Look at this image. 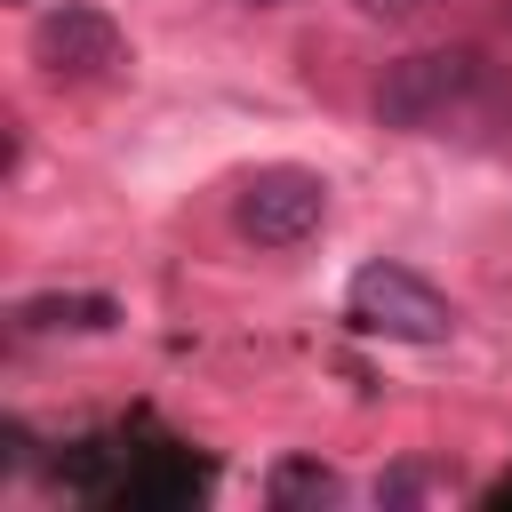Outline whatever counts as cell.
Instances as JSON below:
<instances>
[{"label": "cell", "mask_w": 512, "mask_h": 512, "mask_svg": "<svg viewBox=\"0 0 512 512\" xmlns=\"http://www.w3.org/2000/svg\"><path fill=\"white\" fill-rule=\"evenodd\" d=\"M376 120L400 136H440L464 152H504L512 144V64L456 40V48H416L392 56L376 80Z\"/></svg>", "instance_id": "obj_1"}, {"label": "cell", "mask_w": 512, "mask_h": 512, "mask_svg": "<svg viewBox=\"0 0 512 512\" xmlns=\"http://www.w3.org/2000/svg\"><path fill=\"white\" fill-rule=\"evenodd\" d=\"M344 320H352L360 336H384V344H448V336H456V304H448L424 272H408V264H392V256H376V264L352 272Z\"/></svg>", "instance_id": "obj_2"}, {"label": "cell", "mask_w": 512, "mask_h": 512, "mask_svg": "<svg viewBox=\"0 0 512 512\" xmlns=\"http://www.w3.org/2000/svg\"><path fill=\"white\" fill-rule=\"evenodd\" d=\"M232 224H240V240H256V248H304L320 224H328V184L312 176V168H256L248 184H240V200H232Z\"/></svg>", "instance_id": "obj_3"}, {"label": "cell", "mask_w": 512, "mask_h": 512, "mask_svg": "<svg viewBox=\"0 0 512 512\" xmlns=\"http://www.w3.org/2000/svg\"><path fill=\"white\" fill-rule=\"evenodd\" d=\"M32 56H40L48 80L88 88V80H112V72L128 64V32H120L96 0H56V8L40 16V32H32Z\"/></svg>", "instance_id": "obj_4"}, {"label": "cell", "mask_w": 512, "mask_h": 512, "mask_svg": "<svg viewBox=\"0 0 512 512\" xmlns=\"http://www.w3.org/2000/svg\"><path fill=\"white\" fill-rule=\"evenodd\" d=\"M16 336H104V328H120V304L112 296H96V288H56V296H24L16 312Z\"/></svg>", "instance_id": "obj_5"}, {"label": "cell", "mask_w": 512, "mask_h": 512, "mask_svg": "<svg viewBox=\"0 0 512 512\" xmlns=\"http://www.w3.org/2000/svg\"><path fill=\"white\" fill-rule=\"evenodd\" d=\"M264 496L280 504V512H296V504H344V472L336 464H320V456H288V464H272V480H264Z\"/></svg>", "instance_id": "obj_6"}, {"label": "cell", "mask_w": 512, "mask_h": 512, "mask_svg": "<svg viewBox=\"0 0 512 512\" xmlns=\"http://www.w3.org/2000/svg\"><path fill=\"white\" fill-rule=\"evenodd\" d=\"M432 488H440V472L400 464V472H384V480H376V504H384V512H400V504H416V496H432Z\"/></svg>", "instance_id": "obj_7"}, {"label": "cell", "mask_w": 512, "mask_h": 512, "mask_svg": "<svg viewBox=\"0 0 512 512\" xmlns=\"http://www.w3.org/2000/svg\"><path fill=\"white\" fill-rule=\"evenodd\" d=\"M360 8H368V16H416L424 0H360Z\"/></svg>", "instance_id": "obj_8"}, {"label": "cell", "mask_w": 512, "mask_h": 512, "mask_svg": "<svg viewBox=\"0 0 512 512\" xmlns=\"http://www.w3.org/2000/svg\"><path fill=\"white\" fill-rule=\"evenodd\" d=\"M248 8H280V0H248Z\"/></svg>", "instance_id": "obj_9"}, {"label": "cell", "mask_w": 512, "mask_h": 512, "mask_svg": "<svg viewBox=\"0 0 512 512\" xmlns=\"http://www.w3.org/2000/svg\"><path fill=\"white\" fill-rule=\"evenodd\" d=\"M16 8H24V0H16Z\"/></svg>", "instance_id": "obj_10"}]
</instances>
